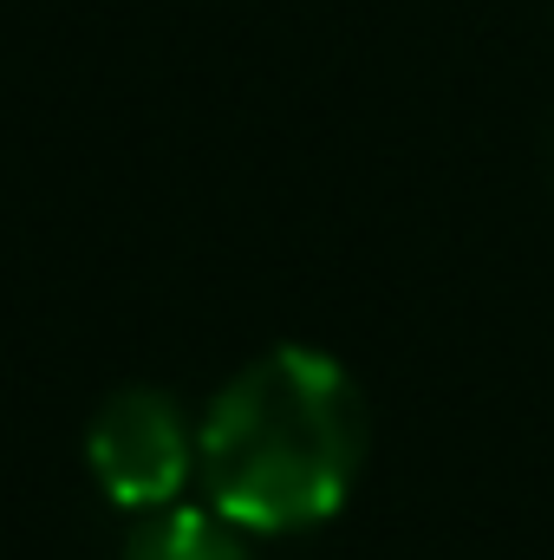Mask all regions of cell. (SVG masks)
I'll use <instances>...</instances> for the list:
<instances>
[{
    "mask_svg": "<svg viewBox=\"0 0 554 560\" xmlns=\"http://www.w3.org/2000/svg\"><path fill=\"white\" fill-rule=\"evenodd\" d=\"M85 469L105 502L150 515L170 509L196 476V430L157 385H118L85 423Z\"/></svg>",
    "mask_w": 554,
    "mask_h": 560,
    "instance_id": "7a4b0ae2",
    "label": "cell"
},
{
    "mask_svg": "<svg viewBox=\"0 0 554 560\" xmlns=\"http://www.w3.org/2000/svg\"><path fill=\"white\" fill-rule=\"evenodd\" d=\"M255 535H242L235 522H222L209 502H170V509H150L138 515V528L125 535L118 560H255L249 548Z\"/></svg>",
    "mask_w": 554,
    "mask_h": 560,
    "instance_id": "3957f363",
    "label": "cell"
},
{
    "mask_svg": "<svg viewBox=\"0 0 554 560\" xmlns=\"http://www.w3.org/2000/svg\"><path fill=\"white\" fill-rule=\"evenodd\" d=\"M366 450L372 411L359 378L320 346H275L209 398L196 482L242 535H307L353 502Z\"/></svg>",
    "mask_w": 554,
    "mask_h": 560,
    "instance_id": "6da1fadb",
    "label": "cell"
}]
</instances>
